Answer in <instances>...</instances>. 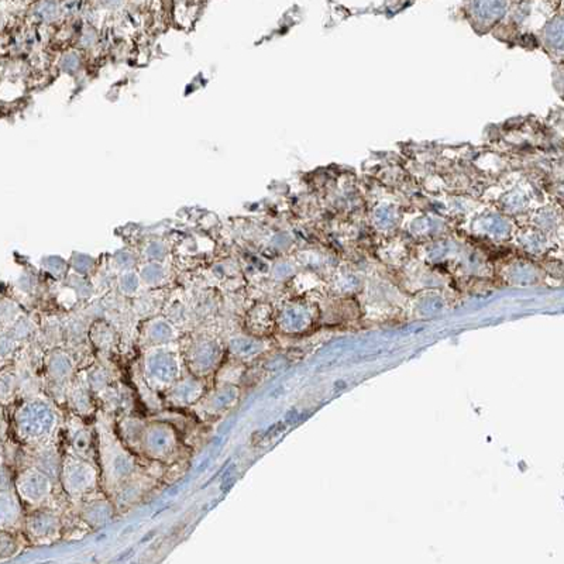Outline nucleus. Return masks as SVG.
<instances>
[{
  "instance_id": "obj_1",
  "label": "nucleus",
  "mask_w": 564,
  "mask_h": 564,
  "mask_svg": "<svg viewBox=\"0 0 564 564\" xmlns=\"http://www.w3.org/2000/svg\"><path fill=\"white\" fill-rule=\"evenodd\" d=\"M54 413L43 402L27 404L17 413V426L27 437H40L47 435L54 425Z\"/></svg>"
},
{
  "instance_id": "obj_2",
  "label": "nucleus",
  "mask_w": 564,
  "mask_h": 564,
  "mask_svg": "<svg viewBox=\"0 0 564 564\" xmlns=\"http://www.w3.org/2000/svg\"><path fill=\"white\" fill-rule=\"evenodd\" d=\"M506 8L508 0H470L468 13L478 23L491 24L505 14Z\"/></svg>"
},
{
  "instance_id": "obj_3",
  "label": "nucleus",
  "mask_w": 564,
  "mask_h": 564,
  "mask_svg": "<svg viewBox=\"0 0 564 564\" xmlns=\"http://www.w3.org/2000/svg\"><path fill=\"white\" fill-rule=\"evenodd\" d=\"M50 490L48 479L36 471L24 473L19 479V491L30 501H39L47 495Z\"/></svg>"
},
{
  "instance_id": "obj_4",
  "label": "nucleus",
  "mask_w": 564,
  "mask_h": 564,
  "mask_svg": "<svg viewBox=\"0 0 564 564\" xmlns=\"http://www.w3.org/2000/svg\"><path fill=\"white\" fill-rule=\"evenodd\" d=\"M149 367H150L151 374L162 382L171 381L178 371L175 360L171 357V354H168V353L154 354L153 358L149 361Z\"/></svg>"
},
{
  "instance_id": "obj_5",
  "label": "nucleus",
  "mask_w": 564,
  "mask_h": 564,
  "mask_svg": "<svg viewBox=\"0 0 564 564\" xmlns=\"http://www.w3.org/2000/svg\"><path fill=\"white\" fill-rule=\"evenodd\" d=\"M67 483L74 490H83L92 479V471L88 466L80 463H72L67 467Z\"/></svg>"
},
{
  "instance_id": "obj_6",
  "label": "nucleus",
  "mask_w": 564,
  "mask_h": 564,
  "mask_svg": "<svg viewBox=\"0 0 564 564\" xmlns=\"http://www.w3.org/2000/svg\"><path fill=\"white\" fill-rule=\"evenodd\" d=\"M19 515V505L12 495L0 497V526L10 525Z\"/></svg>"
},
{
  "instance_id": "obj_7",
  "label": "nucleus",
  "mask_w": 564,
  "mask_h": 564,
  "mask_svg": "<svg viewBox=\"0 0 564 564\" xmlns=\"http://www.w3.org/2000/svg\"><path fill=\"white\" fill-rule=\"evenodd\" d=\"M171 436L164 429H155L149 435V446L155 453H164L171 446Z\"/></svg>"
},
{
  "instance_id": "obj_8",
  "label": "nucleus",
  "mask_w": 564,
  "mask_h": 564,
  "mask_svg": "<svg viewBox=\"0 0 564 564\" xmlns=\"http://www.w3.org/2000/svg\"><path fill=\"white\" fill-rule=\"evenodd\" d=\"M32 529L37 534H47L52 529V518L47 515H40L34 518L32 522Z\"/></svg>"
},
{
  "instance_id": "obj_9",
  "label": "nucleus",
  "mask_w": 564,
  "mask_h": 564,
  "mask_svg": "<svg viewBox=\"0 0 564 564\" xmlns=\"http://www.w3.org/2000/svg\"><path fill=\"white\" fill-rule=\"evenodd\" d=\"M14 541L6 533H0V557L10 556L14 552Z\"/></svg>"
},
{
  "instance_id": "obj_10",
  "label": "nucleus",
  "mask_w": 564,
  "mask_h": 564,
  "mask_svg": "<svg viewBox=\"0 0 564 564\" xmlns=\"http://www.w3.org/2000/svg\"><path fill=\"white\" fill-rule=\"evenodd\" d=\"M39 16L44 20H51L56 16V5L51 0H45L39 8Z\"/></svg>"
},
{
  "instance_id": "obj_11",
  "label": "nucleus",
  "mask_w": 564,
  "mask_h": 564,
  "mask_svg": "<svg viewBox=\"0 0 564 564\" xmlns=\"http://www.w3.org/2000/svg\"><path fill=\"white\" fill-rule=\"evenodd\" d=\"M78 65H79V58H78V55H75V54H68L63 58V69L64 71L72 72L78 68Z\"/></svg>"
},
{
  "instance_id": "obj_12",
  "label": "nucleus",
  "mask_w": 564,
  "mask_h": 564,
  "mask_svg": "<svg viewBox=\"0 0 564 564\" xmlns=\"http://www.w3.org/2000/svg\"><path fill=\"white\" fill-rule=\"evenodd\" d=\"M10 486V475L9 471L2 467L0 468V490H8Z\"/></svg>"
}]
</instances>
